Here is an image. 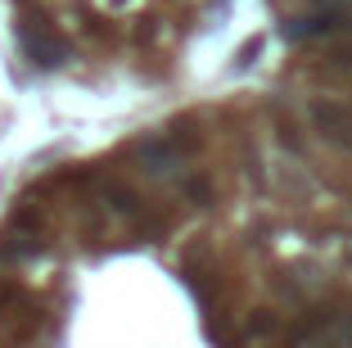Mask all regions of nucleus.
I'll list each match as a JSON object with an SVG mask.
<instances>
[{
  "label": "nucleus",
  "instance_id": "f257e3e1",
  "mask_svg": "<svg viewBox=\"0 0 352 348\" xmlns=\"http://www.w3.org/2000/svg\"><path fill=\"white\" fill-rule=\"evenodd\" d=\"M307 118L316 123V132L325 141L352 150V95H316L307 104Z\"/></svg>",
  "mask_w": 352,
  "mask_h": 348
},
{
  "label": "nucleus",
  "instance_id": "f03ea898",
  "mask_svg": "<svg viewBox=\"0 0 352 348\" xmlns=\"http://www.w3.org/2000/svg\"><path fill=\"white\" fill-rule=\"evenodd\" d=\"M302 348H352V307H330L302 326Z\"/></svg>",
  "mask_w": 352,
  "mask_h": 348
}]
</instances>
